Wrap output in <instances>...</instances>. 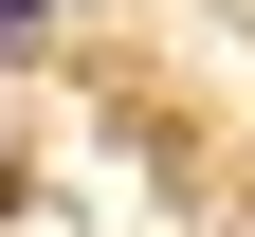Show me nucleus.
<instances>
[{
	"mask_svg": "<svg viewBox=\"0 0 255 237\" xmlns=\"http://www.w3.org/2000/svg\"><path fill=\"white\" fill-rule=\"evenodd\" d=\"M18 18H55V0H0V37H18Z\"/></svg>",
	"mask_w": 255,
	"mask_h": 237,
	"instance_id": "obj_1",
	"label": "nucleus"
}]
</instances>
